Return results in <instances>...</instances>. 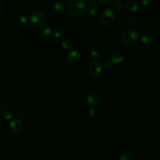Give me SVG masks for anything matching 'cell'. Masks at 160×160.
I'll return each mask as SVG.
<instances>
[{"label": "cell", "instance_id": "obj_1", "mask_svg": "<svg viewBox=\"0 0 160 160\" xmlns=\"http://www.w3.org/2000/svg\"><path fill=\"white\" fill-rule=\"evenodd\" d=\"M68 7L71 15L79 17L84 14L86 9V4L82 0H70L68 2Z\"/></svg>", "mask_w": 160, "mask_h": 160}, {"label": "cell", "instance_id": "obj_2", "mask_svg": "<svg viewBox=\"0 0 160 160\" xmlns=\"http://www.w3.org/2000/svg\"><path fill=\"white\" fill-rule=\"evenodd\" d=\"M122 41L129 45L136 44L139 39L138 33L134 29H126L123 30L121 34Z\"/></svg>", "mask_w": 160, "mask_h": 160}, {"label": "cell", "instance_id": "obj_3", "mask_svg": "<svg viewBox=\"0 0 160 160\" xmlns=\"http://www.w3.org/2000/svg\"><path fill=\"white\" fill-rule=\"evenodd\" d=\"M116 16L115 12L114 10L110 8L105 9L101 16L100 20L101 22L104 26H108L112 22Z\"/></svg>", "mask_w": 160, "mask_h": 160}, {"label": "cell", "instance_id": "obj_4", "mask_svg": "<svg viewBox=\"0 0 160 160\" xmlns=\"http://www.w3.org/2000/svg\"><path fill=\"white\" fill-rule=\"evenodd\" d=\"M45 20V14L40 11L32 12L29 17V22L32 26H39L42 25L44 22Z\"/></svg>", "mask_w": 160, "mask_h": 160}, {"label": "cell", "instance_id": "obj_5", "mask_svg": "<svg viewBox=\"0 0 160 160\" xmlns=\"http://www.w3.org/2000/svg\"><path fill=\"white\" fill-rule=\"evenodd\" d=\"M101 101V96L97 92H91L86 97V104L92 108L99 104Z\"/></svg>", "mask_w": 160, "mask_h": 160}, {"label": "cell", "instance_id": "obj_6", "mask_svg": "<svg viewBox=\"0 0 160 160\" xmlns=\"http://www.w3.org/2000/svg\"><path fill=\"white\" fill-rule=\"evenodd\" d=\"M81 60V54L77 50H72L68 55V61L71 66L78 65Z\"/></svg>", "mask_w": 160, "mask_h": 160}, {"label": "cell", "instance_id": "obj_7", "mask_svg": "<svg viewBox=\"0 0 160 160\" xmlns=\"http://www.w3.org/2000/svg\"><path fill=\"white\" fill-rule=\"evenodd\" d=\"M22 128V122L18 118H14L11 120V121L9 123V129L12 133L14 134L21 132Z\"/></svg>", "mask_w": 160, "mask_h": 160}, {"label": "cell", "instance_id": "obj_8", "mask_svg": "<svg viewBox=\"0 0 160 160\" xmlns=\"http://www.w3.org/2000/svg\"><path fill=\"white\" fill-rule=\"evenodd\" d=\"M102 66L98 61H92L89 64V71L93 76H98L101 72Z\"/></svg>", "mask_w": 160, "mask_h": 160}, {"label": "cell", "instance_id": "obj_9", "mask_svg": "<svg viewBox=\"0 0 160 160\" xmlns=\"http://www.w3.org/2000/svg\"><path fill=\"white\" fill-rule=\"evenodd\" d=\"M124 54L120 51L114 52L111 55V61L115 64H119L122 62L124 60Z\"/></svg>", "mask_w": 160, "mask_h": 160}, {"label": "cell", "instance_id": "obj_10", "mask_svg": "<svg viewBox=\"0 0 160 160\" xmlns=\"http://www.w3.org/2000/svg\"><path fill=\"white\" fill-rule=\"evenodd\" d=\"M52 29L49 26H42L38 29V34L41 38H47L51 35Z\"/></svg>", "mask_w": 160, "mask_h": 160}, {"label": "cell", "instance_id": "obj_11", "mask_svg": "<svg viewBox=\"0 0 160 160\" xmlns=\"http://www.w3.org/2000/svg\"><path fill=\"white\" fill-rule=\"evenodd\" d=\"M139 8V2L135 0H130L126 4V8L130 12L136 11Z\"/></svg>", "mask_w": 160, "mask_h": 160}, {"label": "cell", "instance_id": "obj_12", "mask_svg": "<svg viewBox=\"0 0 160 160\" xmlns=\"http://www.w3.org/2000/svg\"><path fill=\"white\" fill-rule=\"evenodd\" d=\"M142 41L148 44H152L154 41V36L150 32H144L141 35Z\"/></svg>", "mask_w": 160, "mask_h": 160}, {"label": "cell", "instance_id": "obj_13", "mask_svg": "<svg viewBox=\"0 0 160 160\" xmlns=\"http://www.w3.org/2000/svg\"><path fill=\"white\" fill-rule=\"evenodd\" d=\"M16 21H17V23L19 26L24 27V28L27 27L29 24V22H28V20L27 19L26 17L22 14H20V15L18 16V17L16 18Z\"/></svg>", "mask_w": 160, "mask_h": 160}, {"label": "cell", "instance_id": "obj_14", "mask_svg": "<svg viewBox=\"0 0 160 160\" xmlns=\"http://www.w3.org/2000/svg\"><path fill=\"white\" fill-rule=\"evenodd\" d=\"M98 6L96 3L90 4L87 8V13L89 16H94L98 11Z\"/></svg>", "mask_w": 160, "mask_h": 160}, {"label": "cell", "instance_id": "obj_15", "mask_svg": "<svg viewBox=\"0 0 160 160\" xmlns=\"http://www.w3.org/2000/svg\"><path fill=\"white\" fill-rule=\"evenodd\" d=\"M89 53H90L91 56L94 59H98L100 58L101 56V52L100 50L96 48H91L89 51Z\"/></svg>", "mask_w": 160, "mask_h": 160}, {"label": "cell", "instance_id": "obj_16", "mask_svg": "<svg viewBox=\"0 0 160 160\" xmlns=\"http://www.w3.org/2000/svg\"><path fill=\"white\" fill-rule=\"evenodd\" d=\"M111 6L113 8L120 11L124 8V2L120 0H114L111 2Z\"/></svg>", "mask_w": 160, "mask_h": 160}, {"label": "cell", "instance_id": "obj_17", "mask_svg": "<svg viewBox=\"0 0 160 160\" xmlns=\"http://www.w3.org/2000/svg\"><path fill=\"white\" fill-rule=\"evenodd\" d=\"M62 46L66 50H71L74 47V43L70 39H66L62 42Z\"/></svg>", "mask_w": 160, "mask_h": 160}, {"label": "cell", "instance_id": "obj_18", "mask_svg": "<svg viewBox=\"0 0 160 160\" xmlns=\"http://www.w3.org/2000/svg\"><path fill=\"white\" fill-rule=\"evenodd\" d=\"M2 116L4 119L6 120H9V119H11L12 118H14V114L12 111H11V110L9 109H6L4 110L2 112Z\"/></svg>", "mask_w": 160, "mask_h": 160}, {"label": "cell", "instance_id": "obj_19", "mask_svg": "<svg viewBox=\"0 0 160 160\" xmlns=\"http://www.w3.org/2000/svg\"><path fill=\"white\" fill-rule=\"evenodd\" d=\"M52 7L56 11H61L64 8V3L61 1H56L53 3Z\"/></svg>", "mask_w": 160, "mask_h": 160}, {"label": "cell", "instance_id": "obj_20", "mask_svg": "<svg viewBox=\"0 0 160 160\" xmlns=\"http://www.w3.org/2000/svg\"><path fill=\"white\" fill-rule=\"evenodd\" d=\"M63 34V30L61 28H55L53 30V35L55 38H60Z\"/></svg>", "mask_w": 160, "mask_h": 160}, {"label": "cell", "instance_id": "obj_21", "mask_svg": "<svg viewBox=\"0 0 160 160\" xmlns=\"http://www.w3.org/2000/svg\"><path fill=\"white\" fill-rule=\"evenodd\" d=\"M89 115L90 116L93 118V119H96L98 117L99 115V111H98V109L92 108L90 109L89 111Z\"/></svg>", "mask_w": 160, "mask_h": 160}, {"label": "cell", "instance_id": "obj_22", "mask_svg": "<svg viewBox=\"0 0 160 160\" xmlns=\"http://www.w3.org/2000/svg\"><path fill=\"white\" fill-rule=\"evenodd\" d=\"M119 160H132V158L129 153L125 152L121 156Z\"/></svg>", "mask_w": 160, "mask_h": 160}, {"label": "cell", "instance_id": "obj_23", "mask_svg": "<svg viewBox=\"0 0 160 160\" xmlns=\"http://www.w3.org/2000/svg\"><path fill=\"white\" fill-rule=\"evenodd\" d=\"M110 64H111V61L108 59H106L102 61V65L104 67H108L110 66Z\"/></svg>", "mask_w": 160, "mask_h": 160}, {"label": "cell", "instance_id": "obj_24", "mask_svg": "<svg viewBox=\"0 0 160 160\" xmlns=\"http://www.w3.org/2000/svg\"><path fill=\"white\" fill-rule=\"evenodd\" d=\"M141 3L142 5L146 6V5H149V4L151 3V1H150L149 0H143V1H141Z\"/></svg>", "mask_w": 160, "mask_h": 160}, {"label": "cell", "instance_id": "obj_25", "mask_svg": "<svg viewBox=\"0 0 160 160\" xmlns=\"http://www.w3.org/2000/svg\"><path fill=\"white\" fill-rule=\"evenodd\" d=\"M97 1L99 4H106V3L108 2L109 1V0H98Z\"/></svg>", "mask_w": 160, "mask_h": 160}, {"label": "cell", "instance_id": "obj_26", "mask_svg": "<svg viewBox=\"0 0 160 160\" xmlns=\"http://www.w3.org/2000/svg\"><path fill=\"white\" fill-rule=\"evenodd\" d=\"M4 5L2 2H0V13L2 12V11L4 10Z\"/></svg>", "mask_w": 160, "mask_h": 160}, {"label": "cell", "instance_id": "obj_27", "mask_svg": "<svg viewBox=\"0 0 160 160\" xmlns=\"http://www.w3.org/2000/svg\"><path fill=\"white\" fill-rule=\"evenodd\" d=\"M87 1H88V2H93V0H92V1H91V0H87Z\"/></svg>", "mask_w": 160, "mask_h": 160}, {"label": "cell", "instance_id": "obj_28", "mask_svg": "<svg viewBox=\"0 0 160 160\" xmlns=\"http://www.w3.org/2000/svg\"><path fill=\"white\" fill-rule=\"evenodd\" d=\"M39 160H44V159H39Z\"/></svg>", "mask_w": 160, "mask_h": 160}, {"label": "cell", "instance_id": "obj_29", "mask_svg": "<svg viewBox=\"0 0 160 160\" xmlns=\"http://www.w3.org/2000/svg\"><path fill=\"white\" fill-rule=\"evenodd\" d=\"M0 25H1V22H0Z\"/></svg>", "mask_w": 160, "mask_h": 160}]
</instances>
